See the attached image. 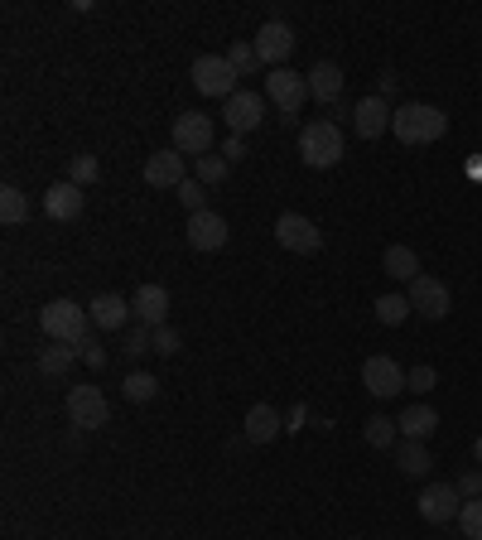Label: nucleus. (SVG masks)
<instances>
[{
  "mask_svg": "<svg viewBox=\"0 0 482 540\" xmlns=\"http://www.w3.org/2000/svg\"><path fill=\"white\" fill-rule=\"evenodd\" d=\"M213 140H217V126H213V116H203V111H184V116L174 121V150H179V155L203 160V155L213 150Z\"/></svg>",
  "mask_w": 482,
  "mask_h": 540,
  "instance_id": "423d86ee",
  "label": "nucleus"
},
{
  "mask_svg": "<svg viewBox=\"0 0 482 540\" xmlns=\"http://www.w3.org/2000/svg\"><path fill=\"white\" fill-rule=\"evenodd\" d=\"M396 92H401V78H396V73H386V78H381V97H396Z\"/></svg>",
  "mask_w": 482,
  "mask_h": 540,
  "instance_id": "a19ab883",
  "label": "nucleus"
},
{
  "mask_svg": "<svg viewBox=\"0 0 482 540\" xmlns=\"http://www.w3.org/2000/svg\"><path fill=\"white\" fill-rule=\"evenodd\" d=\"M396 425H401V439H420V444H425L429 434L439 430V410H434V405H410Z\"/></svg>",
  "mask_w": 482,
  "mask_h": 540,
  "instance_id": "5701e85b",
  "label": "nucleus"
},
{
  "mask_svg": "<svg viewBox=\"0 0 482 540\" xmlns=\"http://www.w3.org/2000/svg\"><path fill=\"white\" fill-rule=\"evenodd\" d=\"M25 217H29V198L15 189V184H5V189H0V222H5V227H20Z\"/></svg>",
  "mask_w": 482,
  "mask_h": 540,
  "instance_id": "cd10ccee",
  "label": "nucleus"
},
{
  "mask_svg": "<svg viewBox=\"0 0 482 540\" xmlns=\"http://www.w3.org/2000/svg\"><path fill=\"white\" fill-rule=\"evenodd\" d=\"M396 468H401L405 478H425L429 468H434V459H429V449L420 439H401L396 444Z\"/></svg>",
  "mask_w": 482,
  "mask_h": 540,
  "instance_id": "b1692460",
  "label": "nucleus"
},
{
  "mask_svg": "<svg viewBox=\"0 0 482 540\" xmlns=\"http://www.w3.org/2000/svg\"><path fill=\"white\" fill-rule=\"evenodd\" d=\"M304 78H309V97H314V102H323V107H338V97H343V82H348L338 63H328V58H323V63H314Z\"/></svg>",
  "mask_w": 482,
  "mask_h": 540,
  "instance_id": "6ab92c4d",
  "label": "nucleus"
},
{
  "mask_svg": "<svg viewBox=\"0 0 482 540\" xmlns=\"http://www.w3.org/2000/svg\"><path fill=\"white\" fill-rule=\"evenodd\" d=\"M362 386L372 391L376 401H391V396L405 391V372L391 357H367V362H362Z\"/></svg>",
  "mask_w": 482,
  "mask_h": 540,
  "instance_id": "f8f14e48",
  "label": "nucleus"
},
{
  "mask_svg": "<svg viewBox=\"0 0 482 540\" xmlns=\"http://www.w3.org/2000/svg\"><path fill=\"white\" fill-rule=\"evenodd\" d=\"M410 309L420 319H429V324H439V319H449L454 295H449V285L439 275H420V280H410Z\"/></svg>",
  "mask_w": 482,
  "mask_h": 540,
  "instance_id": "0eeeda50",
  "label": "nucleus"
},
{
  "mask_svg": "<svg viewBox=\"0 0 482 540\" xmlns=\"http://www.w3.org/2000/svg\"><path fill=\"white\" fill-rule=\"evenodd\" d=\"M251 44H256V58H261L266 68H285V58L295 54V29L285 25V20H266Z\"/></svg>",
  "mask_w": 482,
  "mask_h": 540,
  "instance_id": "9d476101",
  "label": "nucleus"
},
{
  "mask_svg": "<svg viewBox=\"0 0 482 540\" xmlns=\"http://www.w3.org/2000/svg\"><path fill=\"white\" fill-rule=\"evenodd\" d=\"M121 391H126V401L145 405V401H155V391H160V381L150 377V372H131V377L121 381Z\"/></svg>",
  "mask_w": 482,
  "mask_h": 540,
  "instance_id": "c85d7f7f",
  "label": "nucleus"
},
{
  "mask_svg": "<svg viewBox=\"0 0 482 540\" xmlns=\"http://www.w3.org/2000/svg\"><path fill=\"white\" fill-rule=\"evenodd\" d=\"M285 430V420H280V410H275V405H251V410H246V439H251V444H270V439H275V434Z\"/></svg>",
  "mask_w": 482,
  "mask_h": 540,
  "instance_id": "412c9836",
  "label": "nucleus"
},
{
  "mask_svg": "<svg viewBox=\"0 0 482 540\" xmlns=\"http://www.w3.org/2000/svg\"><path fill=\"white\" fill-rule=\"evenodd\" d=\"M68 420H73L78 430H102V425H111L107 396H102L97 386H73V391H68Z\"/></svg>",
  "mask_w": 482,
  "mask_h": 540,
  "instance_id": "1a4fd4ad",
  "label": "nucleus"
},
{
  "mask_svg": "<svg viewBox=\"0 0 482 540\" xmlns=\"http://www.w3.org/2000/svg\"><path fill=\"white\" fill-rule=\"evenodd\" d=\"M275 242L285 251H295V256H314L323 246V232L304 213H280L275 217Z\"/></svg>",
  "mask_w": 482,
  "mask_h": 540,
  "instance_id": "6e6552de",
  "label": "nucleus"
},
{
  "mask_svg": "<svg viewBox=\"0 0 482 540\" xmlns=\"http://www.w3.org/2000/svg\"><path fill=\"white\" fill-rule=\"evenodd\" d=\"M391 116H396V111L386 107V97H362V102L352 107V131L362 135V140H376V135L391 131Z\"/></svg>",
  "mask_w": 482,
  "mask_h": 540,
  "instance_id": "f3484780",
  "label": "nucleus"
},
{
  "mask_svg": "<svg viewBox=\"0 0 482 540\" xmlns=\"http://www.w3.org/2000/svg\"><path fill=\"white\" fill-rule=\"evenodd\" d=\"M434 381H439V372H434L429 362H420V367H410V372H405V386H415V396L434 391Z\"/></svg>",
  "mask_w": 482,
  "mask_h": 540,
  "instance_id": "c9c22d12",
  "label": "nucleus"
},
{
  "mask_svg": "<svg viewBox=\"0 0 482 540\" xmlns=\"http://www.w3.org/2000/svg\"><path fill=\"white\" fill-rule=\"evenodd\" d=\"M203 198H208V193H203V184H198V179H184V184H179V203L188 208V217H193V213H203V208H208Z\"/></svg>",
  "mask_w": 482,
  "mask_h": 540,
  "instance_id": "f704fd0d",
  "label": "nucleus"
},
{
  "mask_svg": "<svg viewBox=\"0 0 482 540\" xmlns=\"http://www.w3.org/2000/svg\"><path fill=\"white\" fill-rule=\"evenodd\" d=\"M39 328L54 338V343H73L78 348L82 338H87V328H92V314L73 304V299H49L44 309H39Z\"/></svg>",
  "mask_w": 482,
  "mask_h": 540,
  "instance_id": "7ed1b4c3",
  "label": "nucleus"
},
{
  "mask_svg": "<svg viewBox=\"0 0 482 540\" xmlns=\"http://www.w3.org/2000/svg\"><path fill=\"white\" fill-rule=\"evenodd\" d=\"M78 357H82V352L73 348V343H54V348L39 352V372H44V377H63V372H68Z\"/></svg>",
  "mask_w": 482,
  "mask_h": 540,
  "instance_id": "393cba45",
  "label": "nucleus"
},
{
  "mask_svg": "<svg viewBox=\"0 0 482 540\" xmlns=\"http://www.w3.org/2000/svg\"><path fill=\"white\" fill-rule=\"evenodd\" d=\"M473 459H478V468H482V434L473 439Z\"/></svg>",
  "mask_w": 482,
  "mask_h": 540,
  "instance_id": "79ce46f5",
  "label": "nucleus"
},
{
  "mask_svg": "<svg viewBox=\"0 0 482 540\" xmlns=\"http://www.w3.org/2000/svg\"><path fill=\"white\" fill-rule=\"evenodd\" d=\"M227 169H232V164L222 160V155H203V160H198V169H193V179L208 189V184H222V179H227Z\"/></svg>",
  "mask_w": 482,
  "mask_h": 540,
  "instance_id": "72a5a7b5",
  "label": "nucleus"
},
{
  "mask_svg": "<svg viewBox=\"0 0 482 540\" xmlns=\"http://www.w3.org/2000/svg\"><path fill=\"white\" fill-rule=\"evenodd\" d=\"M454 487H458V497H482V468H468Z\"/></svg>",
  "mask_w": 482,
  "mask_h": 540,
  "instance_id": "58836bf2",
  "label": "nucleus"
},
{
  "mask_svg": "<svg viewBox=\"0 0 482 540\" xmlns=\"http://www.w3.org/2000/svg\"><path fill=\"white\" fill-rule=\"evenodd\" d=\"M458 531H463V540H482V497H468L458 507Z\"/></svg>",
  "mask_w": 482,
  "mask_h": 540,
  "instance_id": "7c9ffc66",
  "label": "nucleus"
},
{
  "mask_svg": "<svg viewBox=\"0 0 482 540\" xmlns=\"http://www.w3.org/2000/svg\"><path fill=\"white\" fill-rule=\"evenodd\" d=\"M410 314H415V309H410V295H381L376 299V324L401 328Z\"/></svg>",
  "mask_w": 482,
  "mask_h": 540,
  "instance_id": "bb28decb",
  "label": "nucleus"
},
{
  "mask_svg": "<svg viewBox=\"0 0 482 540\" xmlns=\"http://www.w3.org/2000/svg\"><path fill=\"white\" fill-rule=\"evenodd\" d=\"M261 116H266V97H261V92H237V97L222 102V121H227V131L232 135L256 131Z\"/></svg>",
  "mask_w": 482,
  "mask_h": 540,
  "instance_id": "9b49d317",
  "label": "nucleus"
},
{
  "mask_svg": "<svg viewBox=\"0 0 482 540\" xmlns=\"http://www.w3.org/2000/svg\"><path fill=\"white\" fill-rule=\"evenodd\" d=\"M266 102L280 116H299V107L309 102V78H299L295 68H270L266 73Z\"/></svg>",
  "mask_w": 482,
  "mask_h": 540,
  "instance_id": "39448f33",
  "label": "nucleus"
},
{
  "mask_svg": "<svg viewBox=\"0 0 482 540\" xmlns=\"http://www.w3.org/2000/svg\"><path fill=\"white\" fill-rule=\"evenodd\" d=\"M131 309H135V324L140 328H164L169 324V290L164 285H140Z\"/></svg>",
  "mask_w": 482,
  "mask_h": 540,
  "instance_id": "a211bd4d",
  "label": "nucleus"
},
{
  "mask_svg": "<svg viewBox=\"0 0 482 540\" xmlns=\"http://www.w3.org/2000/svg\"><path fill=\"white\" fill-rule=\"evenodd\" d=\"M184 348V338H179V328H155V352H160V357H174V352Z\"/></svg>",
  "mask_w": 482,
  "mask_h": 540,
  "instance_id": "e433bc0d",
  "label": "nucleus"
},
{
  "mask_svg": "<svg viewBox=\"0 0 482 540\" xmlns=\"http://www.w3.org/2000/svg\"><path fill=\"white\" fill-rule=\"evenodd\" d=\"M87 314H92V328H102V333H126L135 319L131 299H121V295H97L87 304Z\"/></svg>",
  "mask_w": 482,
  "mask_h": 540,
  "instance_id": "dca6fc26",
  "label": "nucleus"
},
{
  "mask_svg": "<svg viewBox=\"0 0 482 540\" xmlns=\"http://www.w3.org/2000/svg\"><path fill=\"white\" fill-rule=\"evenodd\" d=\"M188 78H193V87L203 92V97H237V73H232V63H227V54H203L193 58V68H188Z\"/></svg>",
  "mask_w": 482,
  "mask_h": 540,
  "instance_id": "20e7f679",
  "label": "nucleus"
},
{
  "mask_svg": "<svg viewBox=\"0 0 482 540\" xmlns=\"http://www.w3.org/2000/svg\"><path fill=\"white\" fill-rule=\"evenodd\" d=\"M420 516H425L429 526H444V521H458V487L454 483H429L420 492Z\"/></svg>",
  "mask_w": 482,
  "mask_h": 540,
  "instance_id": "4468645a",
  "label": "nucleus"
},
{
  "mask_svg": "<svg viewBox=\"0 0 482 540\" xmlns=\"http://www.w3.org/2000/svg\"><path fill=\"white\" fill-rule=\"evenodd\" d=\"M44 213L54 217V222H78L82 217V189L78 184H54V189L44 193Z\"/></svg>",
  "mask_w": 482,
  "mask_h": 540,
  "instance_id": "aec40b11",
  "label": "nucleus"
},
{
  "mask_svg": "<svg viewBox=\"0 0 482 540\" xmlns=\"http://www.w3.org/2000/svg\"><path fill=\"white\" fill-rule=\"evenodd\" d=\"M222 160H227V164L246 160V135H227V145H222Z\"/></svg>",
  "mask_w": 482,
  "mask_h": 540,
  "instance_id": "ea45409f",
  "label": "nucleus"
},
{
  "mask_svg": "<svg viewBox=\"0 0 482 540\" xmlns=\"http://www.w3.org/2000/svg\"><path fill=\"white\" fill-rule=\"evenodd\" d=\"M343 155H348V145H343L338 121H309L299 131V160L309 164V169H333Z\"/></svg>",
  "mask_w": 482,
  "mask_h": 540,
  "instance_id": "f03ea898",
  "label": "nucleus"
},
{
  "mask_svg": "<svg viewBox=\"0 0 482 540\" xmlns=\"http://www.w3.org/2000/svg\"><path fill=\"white\" fill-rule=\"evenodd\" d=\"M97 179H102V164H97V155H73V164H68V184L87 189V184H97Z\"/></svg>",
  "mask_w": 482,
  "mask_h": 540,
  "instance_id": "c756f323",
  "label": "nucleus"
},
{
  "mask_svg": "<svg viewBox=\"0 0 482 540\" xmlns=\"http://www.w3.org/2000/svg\"><path fill=\"white\" fill-rule=\"evenodd\" d=\"M188 174H184V155L169 145V150H155V155H145V184L150 189H179Z\"/></svg>",
  "mask_w": 482,
  "mask_h": 540,
  "instance_id": "2eb2a0df",
  "label": "nucleus"
},
{
  "mask_svg": "<svg viewBox=\"0 0 482 540\" xmlns=\"http://www.w3.org/2000/svg\"><path fill=\"white\" fill-rule=\"evenodd\" d=\"M121 352H126V357H145V352H155V328H126V333H121Z\"/></svg>",
  "mask_w": 482,
  "mask_h": 540,
  "instance_id": "2f4dec72",
  "label": "nucleus"
},
{
  "mask_svg": "<svg viewBox=\"0 0 482 540\" xmlns=\"http://www.w3.org/2000/svg\"><path fill=\"white\" fill-rule=\"evenodd\" d=\"M381 270L391 275V280H420V256H415V246H386V256H381Z\"/></svg>",
  "mask_w": 482,
  "mask_h": 540,
  "instance_id": "4be33fe9",
  "label": "nucleus"
},
{
  "mask_svg": "<svg viewBox=\"0 0 482 540\" xmlns=\"http://www.w3.org/2000/svg\"><path fill=\"white\" fill-rule=\"evenodd\" d=\"M78 348H82V362H87V367H97V372L107 367V348H102L97 338H82Z\"/></svg>",
  "mask_w": 482,
  "mask_h": 540,
  "instance_id": "4c0bfd02",
  "label": "nucleus"
},
{
  "mask_svg": "<svg viewBox=\"0 0 482 540\" xmlns=\"http://www.w3.org/2000/svg\"><path fill=\"white\" fill-rule=\"evenodd\" d=\"M184 237L193 251H222L227 246V222H222V213H213V208H203V213L188 217Z\"/></svg>",
  "mask_w": 482,
  "mask_h": 540,
  "instance_id": "ddd939ff",
  "label": "nucleus"
},
{
  "mask_svg": "<svg viewBox=\"0 0 482 540\" xmlns=\"http://www.w3.org/2000/svg\"><path fill=\"white\" fill-rule=\"evenodd\" d=\"M227 63H232V73H237V78H251V73L261 68L256 44H232V49H227Z\"/></svg>",
  "mask_w": 482,
  "mask_h": 540,
  "instance_id": "473e14b6",
  "label": "nucleus"
},
{
  "mask_svg": "<svg viewBox=\"0 0 482 540\" xmlns=\"http://www.w3.org/2000/svg\"><path fill=\"white\" fill-rule=\"evenodd\" d=\"M391 131H396L401 145H434V140H444V131H449V116L439 107H429V102H405L391 116Z\"/></svg>",
  "mask_w": 482,
  "mask_h": 540,
  "instance_id": "f257e3e1",
  "label": "nucleus"
},
{
  "mask_svg": "<svg viewBox=\"0 0 482 540\" xmlns=\"http://www.w3.org/2000/svg\"><path fill=\"white\" fill-rule=\"evenodd\" d=\"M362 439H367L372 449H396V444H401V425L386 420V415H372V420L362 425Z\"/></svg>",
  "mask_w": 482,
  "mask_h": 540,
  "instance_id": "a878e982",
  "label": "nucleus"
}]
</instances>
